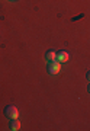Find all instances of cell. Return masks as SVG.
<instances>
[{
    "instance_id": "cell-1",
    "label": "cell",
    "mask_w": 90,
    "mask_h": 131,
    "mask_svg": "<svg viewBox=\"0 0 90 131\" xmlns=\"http://www.w3.org/2000/svg\"><path fill=\"white\" fill-rule=\"evenodd\" d=\"M6 118H9V119H15V118L19 117V111H18V108L15 106V105H7L5 108V111H3Z\"/></svg>"
},
{
    "instance_id": "cell-7",
    "label": "cell",
    "mask_w": 90,
    "mask_h": 131,
    "mask_svg": "<svg viewBox=\"0 0 90 131\" xmlns=\"http://www.w3.org/2000/svg\"><path fill=\"white\" fill-rule=\"evenodd\" d=\"M87 92L90 93V83H89V86H87Z\"/></svg>"
},
{
    "instance_id": "cell-2",
    "label": "cell",
    "mask_w": 90,
    "mask_h": 131,
    "mask_svg": "<svg viewBox=\"0 0 90 131\" xmlns=\"http://www.w3.org/2000/svg\"><path fill=\"white\" fill-rule=\"evenodd\" d=\"M47 70L49 74H58L60 70H61V66H60V61L54 60V61H48V67Z\"/></svg>"
},
{
    "instance_id": "cell-5",
    "label": "cell",
    "mask_w": 90,
    "mask_h": 131,
    "mask_svg": "<svg viewBox=\"0 0 90 131\" xmlns=\"http://www.w3.org/2000/svg\"><path fill=\"white\" fill-rule=\"evenodd\" d=\"M45 60H47V61H54V60H57V52L52 51V50H48V51L45 52Z\"/></svg>"
},
{
    "instance_id": "cell-6",
    "label": "cell",
    "mask_w": 90,
    "mask_h": 131,
    "mask_svg": "<svg viewBox=\"0 0 90 131\" xmlns=\"http://www.w3.org/2000/svg\"><path fill=\"white\" fill-rule=\"evenodd\" d=\"M86 79H87V80H89V82H90V70L87 71V73H86Z\"/></svg>"
},
{
    "instance_id": "cell-3",
    "label": "cell",
    "mask_w": 90,
    "mask_h": 131,
    "mask_svg": "<svg viewBox=\"0 0 90 131\" xmlns=\"http://www.w3.org/2000/svg\"><path fill=\"white\" fill-rule=\"evenodd\" d=\"M68 58H70V54H68L67 51H64V50L57 51V61H60V63H66V61H68Z\"/></svg>"
},
{
    "instance_id": "cell-4",
    "label": "cell",
    "mask_w": 90,
    "mask_h": 131,
    "mask_svg": "<svg viewBox=\"0 0 90 131\" xmlns=\"http://www.w3.org/2000/svg\"><path fill=\"white\" fill-rule=\"evenodd\" d=\"M9 128H10L12 131H18V130L20 128V121L18 119V118H15V119H10Z\"/></svg>"
}]
</instances>
